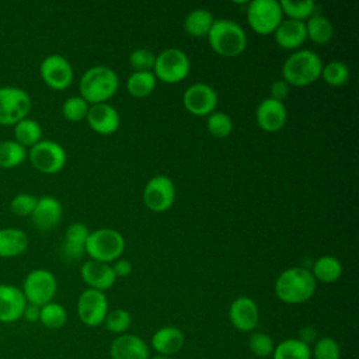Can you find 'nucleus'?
I'll list each match as a JSON object with an SVG mask.
<instances>
[{"mask_svg":"<svg viewBox=\"0 0 359 359\" xmlns=\"http://www.w3.org/2000/svg\"><path fill=\"white\" fill-rule=\"evenodd\" d=\"M39 74L42 81L52 90L63 91L73 83L74 72L70 62L59 55H48L39 65Z\"/></svg>","mask_w":359,"mask_h":359,"instance_id":"nucleus-12","label":"nucleus"},{"mask_svg":"<svg viewBox=\"0 0 359 359\" xmlns=\"http://www.w3.org/2000/svg\"><path fill=\"white\" fill-rule=\"evenodd\" d=\"M119 88L118 74L108 66L97 65L87 69L79 83L80 97L88 104H101L112 98Z\"/></svg>","mask_w":359,"mask_h":359,"instance_id":"nucleus-2","label":"nucleus"},{"mask_svg":"<svg viewBox=\"0 0 359 359\" xmlns=\"http://www.w3.org/2000/svg\"><path fill=\"white\" fill-rule=\"evenodd\" d=\"M39 321L43 327L49 330H59L67 321V311L59 303H46L39 307Z\"/></svg>","mask_w":359,"mask_h":359,"instance_id":"nucleus-33","label":"nucleus"},{"mask_svg":"<svg viewBox=\"0 0 359 359\" xmlns=\"http://www.w3.org/2000/svg\"><path fill=\"white\" fill-rule=\"evenodd\" d=\"M28 156V150L15 140L0 142V167L10 170L21 165Z\"/></svg>","mask_w":359,"mask_h":359,"instance_id":"nucleus-32","label":"nucleus"},{"mask_svg":"<svg viewBox=\"0 0 359 359\" xmlns=\"http://www.w3.org/2000/svg\"><path fill=\"white\" fill-rule=\"evenodd\" d=\"M21 292L27 303L42 307L43 304L53 302L57 292V280L50 271L38 268L24 278Z\"/></svg>","mask_w":359,"mask_h":359,"instance_id":"nucleus-7","label":"nucleus"},{"mask_svg":"<svg viewBox=\"0 0 359 359\" xmlns=\"http://www.w3.org/2000/svg\"><path fill=\"white\" fill-rule=\"evenodd\" d=\"M147 359H170V358H168V356H164V355L156 353V355H153V356H149Z\"/></svg>","mask_w":359,"mask_h":359,"instance_id":"nucleus-47","label":"nucleus"},{"mask_svg":"<svg viewBox=\"0 0 359 359\" xmlns=\"http://www.w3.org/2000/svg\"><path fill=\"white\" fill-rule=\"evenodd\" d=\"M102 324L105 325V328L109 332L122 335L129 330V327L132 324V316L125 309H115L112 311H108Z\"/></svg>","mask_w":359,"mask_h":359,"instance_id":"nucleus-37","label":"nucleus"},{"mask_svg":"<svg viewBox=\"0 0 359 359\" xmlns=\"http://www.w3.org/2000/svg\"><path fill=\"white\" fill-rule=\"evenodd\" d=\"M321 57L310 49H297L286 57L282 66V79L293 87H303L321 77Z\"/></svg>","mask_w":359,"mask_h":359,"instance_id":"nucleus-3","label":"nucleus"},{"mask_svg":"<svg viewBox=\"0 0 359 359\" xmlns=\"http://www.w3.org/2000/svg\"><path fill=\"white\" fill-rule=\"evenodd\" d=\"M27 300L20 287L0 283V323H14L22 317Z\"/></svg>","mask_w":359,"mask_h":359,"instance_id":"nucleus-20","label":"nucleus"},{"mask_svg":"<svg viewBox=\"0 0 359 359\" xmlns=\"http://www.w3.org/2000/svg\"><path fill=\"white\" fill-rule=\"evenodd\" d=\"M28 160L42 174L59 172L67 161L66 150L55 140H41L28 150Z\"/></svg>","mask_w":359,"mask_h":359,"instance_id":"nucleus-10","label":"nucleus"},{"mask_svg":"<svg viewBox=\"0 0 359 359\" xmlns=\"http://www.w3.org/2000/svg\"><path fill=\"white\" fill-rule=\"evenodd\" d=\"M62 215L63 208L59 199L50 195H45L38 198L35 209L29 217L38 230L49 231L60 223Z\"/></svg>","mask_w":359,"mask_h":359,"instance_id":"nucleus-18","label":"nucleus"},{"mask_svg":"<svg viewBox=\"0 0 359 359\" xmlns=\"http://www.w3.org/2000/svg\"><path fill=\"white\" fill-rule=\"evenodd\" d=\"M90 230L84 223L74 222L66 231L62 243V255L67 261H76L86 254V244Z\"/></svg>","mask_w":359,"mask_h":359,"instance_id":"nucleus-23","label":"nucleus"},{"mask_svg":"<svg viewBox=\"0 0 359 359\" xmlns=\"http://www.w3.org/2000/svg\"><path fill=\"white\" fill-rule=\"evenodd\" d=\"M108 314V300L104 292L87 287L77 299L79 320L87 327H98Z\"/></svg>","mask_w":359,"mask_h":359,"instance_id":"nucleus-13","label":"nucleus"},{"mask_svg":"<svg viewBox=\"0 0 359 359\" xmlns=\"http://www.w3.org/2000/svg\"><path fill=\"white\" fill-rule=\"evenodd\" d=\"M302 342L307 344L309 346L311 344H314L317 341V332H316V328L310 327V325H306L303 327L300 331H299V337H297Z\"/></svg>","mask_w":359,"mask_h":359,"instance_id":"nucleus-45","label":"nucleus"},{"mask_svg":"<svg viewBox=\"0 0 359 359\" xmlns=\"http://www.w3.org/2000/svg\"><path fill=\"white\" fill-rule=\"evenodd\" d=\"M282 13L287 15L289 20L303 21L309 20L316 8V3L311 0H303V1H290V0H280L279 1Z\"/></svg>","mask_w":359,"mask_h":359,"instance_id":"nucleus-35","label":"nucleus"},{"mask_svg":"<svg viewBox=\"0 0 359 359\" xmlns=\"http://www.w3.org/2000/svg\"><path fill=\"white\" fill-rule=\"evenodd\" d=\"M321 79L331 87H341L349 80V67L341 60H332L323 66Z\"/></svg>","mask_w":359,"mask_h":359,"instance_id":"nucleus-34","label":"nucleus"},{"mask_svg":"<svg viewBox=\"0 0 359 359\" xmlns=\"http://www.w3.org/2000/svg\"><path fill=\"white\" fill-rule=\"evenodd\" d=\"M275 42L279 48L286 50L299 49L307 39L306 25L303 21L283 20L273 32Z\"/></svg>","mask_w":359,"mask_h":359,"instance_id":"nucleus-24","label":"nucleus"},{"mask_svg":"<svg viewBox=\"0 0 359 359\" xmlns=\"http://www.w3.org/2000/svg\"><path fill=\"white\" fill-rule=\"evenodd\" d=\"M109 356L111 359H147L150 352L143 338L125 332L111 342Z\"/></svg>","mask_w":359,"mask_h":359,"instance_id":"nucleus-19","label":"nucleus"},{"mask_svg":"<svg viewBox=\"0 0 359 359\" xmlns=\"http://www.w3.org/2000/svg\"><path fill=\"white\" fill-rule=\"evenodd\" d=\"M144 206L156 213H163L168 210L175 201V185L172 180L167 175L151 177L142 194Z\"/></svg>","mask_w":359,"mask_h":359,"instance_id":"nucleus-11","label":"nucleus"},{"mask_svg":"<svg viewBox=\"0 0 359 359\" xmlns=\"http://www.w3.org/2000/svg\"><path fill=\"white\" fill-rule=\"evenodd\" d=\"M217 101L216 90L206 83H195L182 94L184 108L195 116H209L216 111Z\"/></svg>","mask_w":359,"mask_h":359,"instance_id":"nucleus-14","label":"nucleus"},{"mask_svg":"<svg viewBox=\"0 0 359 359\" xmlns=\"http://www.w3.org/2000/svg\"><path fill=\"white\" fill-rule=\"evenodd\" d=\"M22 317H24L27 321H31V323L39 321V307L27 303V306H25V309H24V313H22Z\"/></svg>","mask_w":359,"mask_h":359,"instance_id":"nucleus-46","label":"nucleus"},{"mask_svg":"<svg viewBox=\"0 0 359 359\" xmlns=\"http://www.w3.org/2000/svg\"><path fill=\"white\" fill-rule=\"evenodd\" d=\"M250 28L258 35L273 34L283 21V13L278 0H252L247 7Z\"/></svg>","mask_w":359,"mask_h":359,"instance_id":"nucleus-8","label":"nucleus"},{"mask_svg":"<svg viewBox=\"0 0 359 359\" xmlns=\"http://www.w3.org/2000/svg\"><path fill=\"white\" fill-rule=\"evenodd\" d=\"M156 63V53L150 49L139 48L129 55V65L133 72H153Z\"/></svg>","mask_w":359,"mask_h":359,"instance_id":"nucleus-41","label":"nucleus"},{"mask_svg":"<svg viewBox=\"0 0 359 359\" xmlns=\"http://www.w3.org/2000/svg\"><path fill=\"white\" fill-rule=\"evenodd\" d=\"M88 108L90 105L80 95H73L63 102L62 115L69 122H80L86 119Z\"/></svg>","mask_w":359,"mask_h":359,"instance_id":"nucleus-39","label":"nucleus"},{"mask_svg":"<svg viewBox=\"0 0 359 359\" xmlns=\"http://www.w3.org/2000/svg\"><path fill=\"white\" fill-rule=\"evenodd\" d=\"M229 320L240 332H252L259 321V309L254 299L236 297L229 307Z\"/></svg>","mask_w":359,"mask_h":359,"instance_id":"nucleus-15","label":"nucleus"},{"mask_svg":"<svg viewBox=\"0 0 359 359\" xmlns=\"http://www.w3.org/2000/svg\"><path fill=\"white\" fill-rule=\"evenodd\" d=\"M273 289L280 302L286 304H300L314 296L317 282L310 269L292 266L278 275Z\"/></svg>","mask_w":359,"mask_h":359,"instance_id":"nucleus-1","label":"nucleus"},{"mask_svg":"<svg viewBox=\"0 0 359 359\" xmlns=\"http://www.w3.org/2000/svg\"><path fill=\"white\" fill-rule=\"evenodd\" d=\"M111 266H112V271H114L116 278H125V276L130 275V272L133 269L130 261H128L125 258H119V259L114 261Z\"/></svg>","mask_w":359,"mask_h":359,"instance_id":"nucleus-44","label":"nucleus"},{"mask_svg":"<svg viewBox=\"0 0 359 359\" xmlns=\"http://www.w3.org/2000/svg\"><path fill=\"white\" fill-rule=\"evenodd\" d=\"M287 121V109L283 102L269 97L264 98L255 109V122L265 132L280 130Z\"/></svg>","mask_w":359,"mask_h":359,"instance_id":"nucleus-17","label":"nucleus"},{"mask_svg":"<svg viewBox=\"0 0 359 359\" xmlns=\"http://www.w3.org/2000/svg\"><path fill=\"white\" fill-rule=\"evenodd\" d=\"M209 46L223 57L240 56L247 48V34L240 24L233 20H215L208 34Z\"/></svg>","mask_w":359,"mask_h":359,"instance_id":"nucleus-4","label":"nucleus"},{"mask_svg":"<svg viewBox=\"0 0 359 359\" xmlns=\"http://www.w3.org/2000/svg\"><path fill=\"white\" fill-rule=\"evenodd\" d=\"M191 60L188 55L178 48H167L156 55L153 74L157 80L167 84H177L188 77Z\"/></svg>","mask_w":359,"mask_h":359,"instance_id":"nucleus-6","label":"nucleus"},{"mask_svg":"<svg viewBox=\"0 0 359 359\" xmlns=\"http://www.w3.org/2000/svg\"><path fill=\"white\" fill-rule=\"evenodd\" d=\"M156 84L153 72H133L126 80V90L135 98H144L154 91Z\"/></svg>","mask_w":359,"mask_h":359,"instance_id":"nucleus-31","label":"nucleus"},{"mask_svg":"<svg viewBox=\"0 0 359 359\" xmlns=\"http://www.w3.org/2000/svg\"><path fill=\"white\" fill-rule=\"evenodd\" d=\"M208 132L217 139H224L233 132V121L224 112H212L206 121Z\"/></svg>","mask_w":359,"mask_h":359,"instance_id":"nucleus-36","label":"nucleus"},{"mask_svg":"<svg viewBox=\"0 0 359 359\" xmlns=\"http://www.w3.org/2000/svg\"><path fill=\"white\" fill-rule=\"evenodd\" d=\"M14 140L22 147H32L42 140V128L38 121L24 118L14 125Z\"/></svg>","mask_w":359,"mask_h":359,"instance_id":"nucleus-30","label":"nucleus"},{"mask_svg":"<svg viewBox=\"0 0 359 359\" xmlns=\"http://www.w3.org/2000/svg\"><path fill=\"white\" fill-rule=\"evenodd\" d=\"M28 248V236L17 227L0 229V257L14 258Z\"/></svg>","mask_w":359,"mask_h":359,"instance_id":"nucleus-25","label":"nucleus"},{"mask_svg":"<svg viewBox=\"0 0 359 359\" xmlns=\"http://www.w3.org/2000/svg\"><path fill=\"white\" fill-rule=\"evenodd\" d=\"M248 348L254 356L264 359L272 356L275 344L268 334L262 331H252L248 337Z\"/></svg>","mask_w":359,"mask_h":359,"instance_id":"nucleus-38","label":"nucleus"},{"mask_svg":"<svg viewBox=\"0 0 359 359\" xmlns=\"http://www.w3.org/2000/svg\"><path fill=\"white\" fill-rule=\"evenodd\" d=\"M311 273L316 282L334 283L342 275V264L334 255H321L314 261Z\"/></svg>","mask_w":359,"mask_h":359,"instance_id":"nucleus-27","label":"nucleus"},{"mask_svg":"<svg viewBox=\"0 0 359 359\" xmlns=\"http://www.w3.org/2000/svg\"><path fill=\"white\" fill-rule=\"evenodd\" d=\"M272 359H311V346L299 338H286L275 345Z\"/></svg>","mask_w":359,"mask_h":359,"instance_id":"nucleus-29","label":"nucleus"},{"mask_svg":"<svg viewBox=\"0 0 359 359\" xmlns=\"http://www.w3.org/2000/svg\"><path fill=\"white\" fill-rule=\"evenodd\" d=\"M341 348L331 337L318 338L311 348V359H339Z\"/></svg>","mask_w":359,"mask_h":359,"instance_id":"nucleus-40","label":"nucleus"},{"mask_svg":"<svg viewBox=\"0 0 359 359\" xmlns=\"http://www.w3.org/2000/svg\"><path fill=\"white\" fill-rule=\"evenodd\" d=\"M306 34L307 38L317 43V45H325L331 41L334 35V25L332 22L324 17V15H311L306 22Z\"/></svg>","mask_w":359,"mask_h":359,"instance_id":"nucleus-28","label":"nucleus"},{"mask_svg":"<svg viewBox=\"0 0 359 359\" xmlns=\"http://www.w3.org/2000/svg\"><path fill=\"white\" fill-rule=\"evenodd\" d=\"M269 93H271L269 98H272L275 101H279V102H283L289 97L290 86L283 79H279V80L272 81V84L269 87Z\"/></svg>","mask_w":359,"mask_h":359,"instance_id":"nucleus-43","label":"nucleus"},{"mask_svg":"<svg viewBox=\"0 0 359 359\" xmlns=\"http://www.w3.org/2000/svg\"><path fill=\"white\" fill-rule=\"evenodd\" d=\"M150 344L156 353L170 358L182 349L185 344V337L178 327L164 325L154 331Z\"/></svg>","mask_w":359,"mask_h":359,"instance_id":"nucleus-22","label":"nucleus"},{"mask_svg":"<svg viewBox=\"0 0 359 359\" xmlns=\"http://www.w3.org/2000/svg\"><path fill=\"white\" fill-rule=\"evenodd\" d=\"M213 15L206 8H194L189 11L184 20V31L194 38H203L208 36L212 25H213Z\"/></svg>","mask_w":359,"mask_h":359,"instance_id":"nucleus-26","label":"nucleus"},{"mask_svg":"<svg viewBox=\"0 0 359 359\" xmlns=\"http://www.w3.org/2000/svg\"><path fill=\"white\" fill-rule=\"evenodd\" d=\"M32 108L29 94L14 86L0 87V125L14 126L28 114Z\"/></svg>","mask_w":359,"mask_h":359,"instance_id":"nucleus-9","label":"nucleus"},{"mask_svg":"<svg viewBox=\"0 0 359 359\" xmlns=\"http://www.w3.org/2000/svg\"><path fill=\"white\" fill-rule=\"evenodd\" d=\"M36 201H38L36 196H34L31 194H27V192H21V194H17L11 199L10 209L15 216L28 217V216L32 215V212L35 209V205H36Z\"/></svg>","mask_w":359,"mask_h":359,"instance_id":"nucleus-42","label":"nucleus"},{"mask_svg":"<svg viewBox=\"0 0 359 359\" xmlns=\"http://www.w3.org/2000/svg\"><path fill=\"white\" fill-rule=\"evenodd\" d=\"M80 275L90 289L100 292L111 289L116 280L111 264H104L94 259H88L81 265Z\"/></svg>","mask_w":359,"mask_h":359,"instance_id":"nucleus-21","label":"nucleus"},{"mask_svg":"<svg viewBox=\"0 0 359 359\" xmlns=\"http://www.w3.org/2000/svg\"><path fill=\"white\" fill-rule=\"evenodd\" d=\"M86 121L95 133L102 136L115 133L121 125L119 112L108 102L90 105Z\"/></svg>","mask_w":359,"mask_h":359,"instance_id":"nucleus-16","label":"nucleus"},{"mask_svg":"<svg viewBox=\"0 0 359 359\" xmlns=\"http://www.w3.org/2000/svg\"><path fill=\"white\" fill-rule=\"evenodd\" d=\"M123 251L125 238L118 230L102 227L90 231L86 244V254L90 257V259L111 264L122 258Z\"/></svg>","mask_w":359,"mask_h":359,"instance_id":"nucleus-5","label":"nucleus"}]
</instances>
